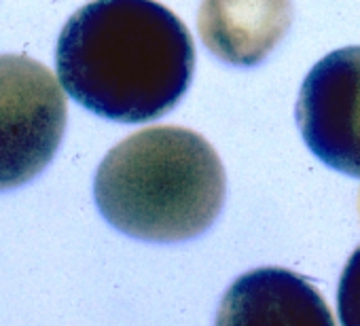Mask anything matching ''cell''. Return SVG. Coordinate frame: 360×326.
I'll list each match as a JSON object with an SVG mask.
<instances>
[{
	"instance_id": "cell-1",
	"label": "cell",
	"mask_w": 360,
	"mask_h": 326,
	"mask_svg": "<svg viewBox=\"0 0 360 326\" xmlns=\"http://www.w3.org/2000/svg\"><path fill=\"white\" fill-rule=\"evenodd\" d=\"M58 79L83 108L117 123H146L187 93L195 45L155 0H94L62 28Z\"/></svg>"
},
{
	"instance_id": "cell-2",
	"label": "cell",
	"mask_w": 360,
	"mask_h": 326,
	"mask_svg": "<svg viewBox=\"0 0 360 326\" xmlns=\"http://www.w3.org/2000/svg\"><path fill=\"white\" fill-rule=\"evenodd\" d=\"M225 170L206 138L185 127H146L100 163L94 195L102 216L144 242H187L208 231L225 204Z\"/></svg>"
},
{
	"instance_id": "cell-3",
	"label": "cell",
	"mask_w": 360,
	"mask_h": 326,
	"mask_svg": "<svg viewBox=\"0 0 360 326\" xmlns=\"http://www.w3.org/2000/svg\"><path fill=\"white\" fill-rule=\"evenodd\" d=\"M64 129L66 96L53 72L26 56H0V191L37 178Z\"/></svg>"
},
{
	"instance_id": "cell-4",
	"label": "cell",
	"mask_w": 360,
	"mask_h": 326,
	"mask_svg": "<svg viewBox=\"0 0 360 326\" xmlns=\"http://www.w3.org/2000/svg\"><path fill=\"white\" fill-rule=\"evenodd\" d=\"M295 112L307 148L360 181V47L322 58L305 77Z\"/></svg>"
},
{
	"instance_id": "cell-7",
	"label": "cell",
	"mask_w": 360,
	"mask_h": 326,
	"mask_svg": "<svg viewBox=\"0 0 360 326\" xmlns=\"http://www.w3.org/2000/svg\"><path fill=\"white\" fill-rule=\"evenodd\" d=\"M339 320L345 326H360V248L349 256L337 290Z\"/></svg>"
},
{
	"instance_id": "cell-5",
	"label": "cell",
	"mask_w": 360,
	"mask_h": 326,
	"mask_svg": "<svg viewBox=\"0 0 360 326\" xmlns=\"http://www.w3.org/2000/svg\"><path fill=\"white\" fill-rule=\"evenodd\" d=\"M229 326H330L333 313L320 292L301 275L265 267L238 278L219 307Z\"/></svg>"
},
{
	"instance_id": "cell-6",
	"label": "cell",
	"mask_w": 360,
	"mask_h": 326,
	"mask_svg": "<svg viewBox=\"0 0 360 326\" xmlns=\"http://www.w3.org/2000/svg\"><path fill=\"white\" fill-rule=\"evenodd\" d=\"M292 24L290 0H202L198 28L204 45L231 66L261 64Z\"/></svg>"
}]
</instances>
